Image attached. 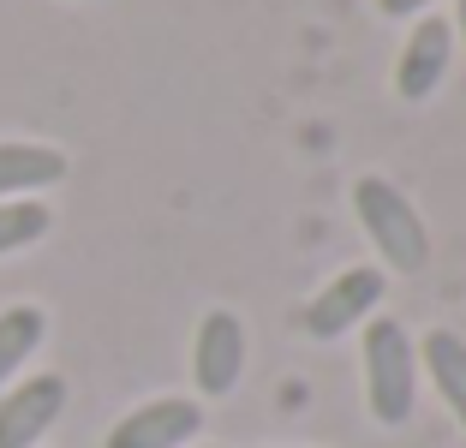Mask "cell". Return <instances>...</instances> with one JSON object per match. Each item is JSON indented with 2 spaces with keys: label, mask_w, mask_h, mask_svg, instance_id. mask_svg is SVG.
I'll return each instance as SVG.
<instances>
[{
  "label": "cell",
  "mask_w": 466,
  "mask_h": 448,
  "mask_svg": "<svg viewBox=\"0 0 466 448\" xmlns=\"http://www.w3.org/2000/svg\"><path fill=\"white\" fill-rule=\"evenodd\" d=\"M353 216L365 228V239L377 245V258L400 275H419L431 263V233L419 221V209L407 204V191L389 186L383 174H359L353 179Z\"/></svg>",
  "instance_id": "7a4b0ae2"
},
{
  "label": "cell",
  "mask_w": 466,
  "mask_h": 448,
  "mask_svg": "<svg viewBox=\"0 0 466 448\" xmlns=\"http://www.w3.org/2000/svg\"><path fill=\"white\" fill-rule=\"evenodd\" d=\"M48 204H0V258L6 251H25V245H36L42 233H48Z\"/></svg>",
  "instance_id": "8fae6325"
},
{
  "label": "cell",
  "mask_w": 466,
  "mask_h": 448,
  "mask_svg": "<svg viewBox=\"0 0 466 448\" xmlns=\"http://www.w3.org/2000/svg\"><path fill=\"white\" fill-rule=\"evenodd\" d=\"M454 30L466 36V0H454Z\"/></svg>",
  "instance_id": "4fadbf2b"
},
{
  "label": "cell",
  "mask_w": 466,
  "mask_h": 448,
  "mask_svg": "<svg viewBox=\"0 0 466 448\" xmlns=\"http://www.w3.org/2000/svg\"><path fill=\"white\" fill-rule=\"evenodd\" d=\"M359 359H365V407L377 424H407L412 401H419V341L395 317H370L359 335Z\"/></svg>",
  "instance_id": "6da1fadb"
},
{
  "label": "cell",
  "mask_w": 466,
  "mask_h": 448,
  "mask_svg": "<svg viewBox=\"0 0 466 448\" xmlns=\"http://www.w3.org/2000/svg\"><path fill=\"white\" fill-rule=\"evenodd\" d=\"M419 371L437 382L442 407H449L454 424L466 431V335H454V329H431V335L419 341Z\"/></svg>",
  "instance_id": "ba28073f"
},
{
  "label": "cell",
  "mask_w": 466,
  "mask_h": 448,
  "mask_svg": "<svg viewBox=\"0 0 466 448\" xmlns=\"http://www.w3.org/2000/svg\"><path fill=\"white\" fill-rule=\"evenodd\" d=\"M42 329H48V317H42L36 305H13V311H0V382H6L42 347Z\"/></svg>",
  "instance_id": "30bf717a"
},
{
  "label": "cell",
  "mask_w": 466,
  "mask_h": 448,
  "mask_svg": "<svg viewBox=\"0 0 466 448\" xmlns=\"http://www.w3.org/2000/svg\"><path fill=\"white\" fill-rule=\"evenodd\" d=\"M425 6H437V0H377L383 18H425Z\"/></svg>",
  "instance_id": "7c38bea8"
},
{
  "label": "cell",
  "mask_w": 466,
  "mask_h": 448,
  "mask_svg": "<svg viewBox=\"0 0 466 448\" xmlns=\"http://www.w3.org/2000/svg\"><path fill=\"white\" fill-rule=\"evenodd\" d=\"M239 371H246V329L233 311H209L198 323V341H192V377H198V394H233L239 389Z\"/></svg>",
  "instance_id": "8992f818"
},
{
  "label": "cell",
  "mask_w": 466,
  "mask_h": 448,
  "mask_svg": "<svg viewBox=\"0 0 466 448\" xmlns=\"http://www.w3.org/2000/svg\"><path fill=\"white\" fill-rule=\"evenodd\" d=\"M198 431H204V407L186 394H167V401H144L137 412H126L108 431V448H186Z\"/></svg>",
  "instance_id": "5b68a950"
},
{
  "label": "cell",
  "mask_w": 466,
  "mask_h": 448,
  "mask_svg": "<svg viewBox=\"0 0 466 448\" xmlns=\"http://www.w3.org/2000/svg\"><path fill=\"white\" fill-rule=\"evenodd\" d=\"M66 179V156L48 144H0V198L13 191H42Z\"/></svg>",
  "instance_id": "9c48e42d"
},
{
  "label": "cell",
  "mask_w": 466,
  "mask_h": 448,
  "mask_svg": "<svg viewBox=\"0 0 466 448\" xmlns=\"http://www.w3.org/2000/svg\"><path fill=\"white\" fill-rule=\"evenodd\" d=\"M60 412H66V382L55 371L18 382L13 394H0V448H36Z\"/></svg>",
  "instance_id": "52a82bcc"
},
{
  "label": "cell",
  "mask_w": 466,
  "mask_h": 448,
  "mask_svg": "<svg viewBox=\"0 0 466 448\" xmlns=\"http://www.w3.org/2000/svg\"><path fill=\"white\" fill-rule=\"evenodd\" d=\"M383 293H389V275L377 270V263H353V270H341L311 305H305V335L311 341H341L347 329L377 317Z\"/></svg>",
  "instance_id": "3957f363"
},
{
  "label": "cell",
  "mask_w": 466,
  "mask_h": 448,
  "mask_svg": "<svg viewBox=\"0 0 466 448\" xmlns=\"http://www.w3.org/2000/svg\"><path fill=\"white\" fill-rule=\"evenodd\" d=\"M449 60H454V25L449 18H419V25L407 30L400 60H395V96L400 102L437 96V84L449 78Z\"/></svg>",
  "instance_id": "277c9868"
}]
</instances>
